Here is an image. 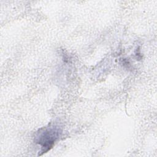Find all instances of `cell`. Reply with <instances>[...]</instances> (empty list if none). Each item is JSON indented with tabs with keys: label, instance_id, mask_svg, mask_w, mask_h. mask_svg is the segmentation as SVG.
Wrapping results in <instances>:
<instances>
[{
	"label": "cell",
	"instance_id": "cell-1",
	"mask_svg": "<svg viewBox=\"0 0 157 157\" xmlns=\"http://www.w3.org/2000/svg\"><path fill=\"white\" fill-rule=\"evenodd\" d=\"M61 134L62 129L57 124H50L40 129L36 132L35 142L41 147L42 154L46 153L53 147Z\"/></svg>",
	"mask_w": 157,
	"mask_h": 157
}]
</instances>
